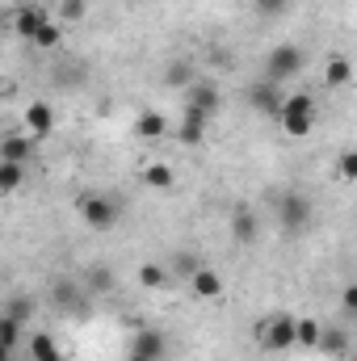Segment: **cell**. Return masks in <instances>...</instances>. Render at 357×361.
Segmentation results:
<instances>
[{
    "label": "cell",
    "instance_id": "5bb4252c",
    "mask_svg": "<svg viewBox=\"0 0 357 361\" xmlns=\"http://www.w3.org/2000/svg\"><path fill=\"white\" fill-rule=\"evenodd\" d=\"M34 156V139H21V135H8L4 143H0V160H8V164H25Z\"/></svg>",
    "mask_w": 357,
    "mask_h": 361
},
{
    "label": "cell",
    "instance_id": "7402d4cb",
    "mask_svg": "<svg viewBox=\"0 0 357 361\" xmlns=\"http://www.w3.org/2000/svg\"><path fill=\"white\" fill-rule=\"evenodd\" d=\"M139 286H147V290H169V286H173V273L164 269V265H143V269H139Z\"/></svg>",
    "mask_w": 357,
    "mask_h": 361
},
{
    "label": "cell",
    "instance_id": "1f68e13d",
    "mask_svg": "<svg viewBox=\"0 0 357 361\" xmlns=\"http://www.w3.org/2000/svg\"><path fill=\"white\" fill-rule=\"evenodd\" d=\"M253 4H257V13H282L290 0H253Z\"/></svg>",
    "mask_w": 357,
    "mask_h": 361
},
{
    "label": "cell",
    "instance_id": "d6a6232c",
    "mask_svg": "<svg viewBox=\"0 0 357 361\" xmlns=\"http://www.w3.org/2000/svg\"><path fill=\"white\" fill-rule=\"evenodd\" d=\"M193 269H202V265H198L193 257H185V252H181V257H177V273H181V277H189Z\"/></svg>",
    "mask_w": 357,
    "mask_h": 361
},
{
    "label": "cell",
    "instance_id": "83f0119b",
    "mask_svg": "<svg viewBox=\"0 0 357 361\" xmlns=\"http://www.w3.org/2000/svg\"><path fill=\"white\" fill-rule=\"evenodd\" d=\"M89 13V0H59V17L63 21H85Z\"/></svg>",
    "mask_w": 357,
    "mask_h": 361
},
{
    "label": "cell",
    "instance_id": "cb8c5ba5",
    "mask_svg": "<svg viewBox=\"0 0 357 361\" xmlns=\"http://www.w3.org/2000/svg\"><path fill=\"white\" fill-rule=\"evenodd\" d=\"M21 180H25V164H8V160H0V193L21 189Z\"/></svg>",
    "mask_w": 357,
    "mask_h": 361
},
{
    "label": "cell",
    "instance_id": "8d00e7d4",
    "mask_svg": "<svg viewBox=\"0 0 357 361\" xmlns=\"http://www.w3.org/2000/svg\"><path fill=\"white\" fill-rule=\"evenodd\" d=\"M59 361H63V357H59Z\"/></svg>",
    "mask_w": 357,
    "mask_h": 361
},
{
    "label": "cell",
    "instance_id": "ac0fdd59",
    "mask_svg": "<svg viewBox=\"0 0 357 361\" xmlns=\"http://www.w3.org/2000/svg\"><path fill=\"white\" fill-rule=\"evenodd\" d=\"M80 286H85L89 294H109V290H114V269H109V265H89Z\"/></svg>",
    "mask_w": 357,
    "mask_h": 361
},
{
    "label": "cell",
    "instance_id": "7a4b0ae2",
    "mask_svg": "<svg viewBox=\"0 0 357 361\" xmlns=\"http://www.w3.org/2000/svg\"><path fill=\"white\" fill-rule=\"evenodd\" d=\"M277 122L290 139H307L311 126H315V101L307 92H290L282 97V109H277Z\"/></svg>",
    "mask_w": 357,
    "mask_h": 361
},
{
    "label": "cell",
    "instance_id": "d4e9b609",
    "mask_svg": "<svg viewBox=\"0 0 357 361\" xmlns=\"http://www.w3.org/2000/svg\"><path fill=\"white\" fill-rule=\"evenodd\" d=\"M63 42V30L55 25V21H42V30L34 34V47H42V51H55Z\"/></svg>",
    "mask_w": 357,
    "mask_h": 361
},
{
    "label": "cell",
    "instance_id": "4fadbf2b",
    "mask_svg": "<svg viewBox=\"0 0 357 361\" xmlns=\"http://www.w3.org/2000/svg\"><path fill=\"white\" fill-rule=\"evenodd\" d=\"M189 286L198 298H223V277L214 269H193L189 273Z\"/></svg>",
    "mask_w": 357,
    "mask_h": 361
},
{
    "label": "cell",
    "instance_id": "e575fe53",
    "mask_svg": "<svg viewBox=\"0 0 357 361\" xmlns=\"http://www.w3.org/2000/svg\"><path fill=\"white\" fill-rule=\"evenodd\" d=\"M25 4H34V0H17V8H25Z\"/></svg>",
    "mask_w": 357,
    "mask_h": 361
},
{
    "label": "cell",
    "instance_id": "6da1fadb",
    "mask_svg": "<svg viewBox=\"0 0 357 361\" xmlns=\"http://www.w3.org/2000/svg\"><path fill=\"white\" fill-rule=\"evenodd\" d=\"M51 307H55V315L89 319L92 315V294L76 281V277H55V281H51Z\"/></svg>",
    "mask_w": 357,
    "mask_h": 361
},
{
    "label": "cell",
    "instance_id": "30bf717a",
    "mask_svg": "<svg viewBox=\"0 0 357 361\" xmlns=\"http://www.w3.org/2000/svg\"><path fill=\"white\" fill-rule=\"evenodd\" d=\"M248 101H253V109H257V114L277 118V109H282V89H277L273 80H257V85L248 89Z\"/></svg>",
    "mask_w": 357,
    "mask_h": 361
},
{
    "label": "cell",
    "instance_id": "484cf974",
    "mask_svg": "<svg viewBox=\"0 0 357 361\" xmlns=\"http://www.w3.org/2000/svg\"><path fill=\"white\" fill-rule=\"evenodd\" d=\"M0 345H4V349H17V345H21V319L0 315Z\"/></svg>",
    "mask_w": 357,
    "mask_h": 361
},
{
    "label": "cell",
    "instance_id": "277c9868",
    "mask_svg": "<svg viewBox=\"0 0 357 361\" xmlns=\"http://www.w3.org/2000/svg\"><path fill=\"white\" fill-rule=\"evenodd\" d=\"M303 63H307V55H303V47H294V42H282V47H273L265 59V80L273 85H282V80H294L298 72H303Z\"/></svg>",
    "mask_w": 357,
    "mask_h": 361
},
{
    "label": "cell",
    "instance_id": "8992f818",
    "mask_svg": "<svg viewBox=\"0 0 357 361\" xmlns=\"http://www.w3.org/2000/svg\"><path fill=\"white\" fill-rule=\"evenodd\" d=\"M277 223H282L286 231H303V227L311 223V197L298 193V189L282 193V202H277Z\"/></svg>",
    "mask_w": 357,
    "mask_h": 361
},
{
    "label": "cell",
    "instance_id": "52a82bcc",
    "mask_svg": "<svg viewBox=\"0 0 357 361\" xmlns=\"http://www.w3.org/2000/svg\"><path fill=\"white\" fill-rule=\"evenodd\" d=\"M185 109H198V114L210 122V118L223 109V92L214 89L210 80H189V85H185Z\"/></svg>",
    "mask_w": 357,
    "mask_h": 361
},
{
    "label": "cell",
    "instance_id": "7c38bea8",
    "mask_svg": "<svg viewBox=\"0 0 357 361\" xmlns=\"http://www.w3.org/2000/svg\"><path fill=\"white\" fill-rule=\"evenodd\" d=\"M25 126L42 139V135H51L55 130V109L47 105V101H34V105H25Z\"/></svg>",
    "mask_w": 357,
    "mask_h": 361
},
{
    "label": "cell",
    "instance_id": "d6986e66",
    "mask_svg": "<svg viewBox=\"0 0 357 361\" xmlns=\"http://www.w3.org/2000/svg\"><path fill=\"white\" fill-rule=\"evenodd\" d=\"M353 80V63L349 59H328V68H324V85L328 89H345Z\"/></svg>",
    "mask_w": 357,
    "mask_h": 361
},
{
    "label": "cell",
    "instance_id": "ffe728a7",
    "mask_svg": "<svg viewBox=\"0 0 357 361\" xmlns=\"http://www.w3.org/2000/svg\"><path fill=\"white\" fill-rule=\"evenodd\" d=\"M202 135H206V118H202L198 109H185V118H181V139H185L189 147H198Z\"/></svg>",
    "mask_w": 357,
    "mask_h": 361
},
{
    "label": "cell",
    "instance_id": "f546056e",
    "mask_svg": "<svg viewBox=\"0 0 357 361\" xmlns=\"http://www.w3.org/2000/svg\"><path fill=\"white\" fill-rule=\"evenodd\" d=\"M341 307H345V319H353V315H357V286H345V298H341Z\"/></svg>",
    "mask_w": 357,
    "mask_h": 361
},
{
    "label": "cell",
    "instance_id": "e0dca14e",
    "mask_svg": "<svg viewBox=\"0 0 357 361\" xmlns=\"http://www.w3.org/2000/svg\"><path fill=\"white\" fill-rule=\"evenodd\" d=\"M315 341H320V319L294 315V349H315Z\"/></svg>",
    "mask_w": 357,
    "mask_h": 361
},
{
    "label": "cell",
    "instance_id": "8fae6325",
    "mask_svg": "<svg viewBox=\"0 0 357 361\" xmlns=\"http://www.w3.org/2000/svg\"><path fill=\"white\" fill-rule=\"evenodd\" d=\"M42 21H47V13H42L38 4H25V8H17V17H13V30H17V38L34 42V34L42 30Z\"/></svg>",
    "mask_w": 357,
    "mask_h": 361
},
{
    "label": "cell",
    "instance_id": "4316f807",
    "mask_svg": "<svg viewBox=\"0 0 357 361\" xmlns=\"http://www.w3.org/2000/svg\"><path fill=\"white\" fill-rule=\"evenodd\" d=\"M147 185L152 189H173V169L169 164H152L147 169Z\"/></svg>",
    "mask_w": 357,
    "mask_h": 361
},
{
    "label": "cell",
    "instance_id": "603a6c76",
    "mask_svg": "<svg viewBox=\"0 0 357 361\" xmlns=\"http://www.w3.org/2000/svg\"><path fill=\"white\" fill-rule=\"evenodd\" d=\"M189 80H198L189 59H177V63H169V72H164V85H169V89H185Z\"/></svg>",
    "mask_w": 357,
    "mask_h": 361
},
{
    "label": "cell",
    "instance_id": "9a60e30c",
    "mask_svg": "<svg viewBox=\"0 0 357 361\" xmlns=\"http://www.w3.org/2000/svg\"><path fill=\"white\" fill-rule=\"evenodd\" d=\"M231 231H236V240H240V244H257L261 223H257V214H253V210H236V214H231Z\"/></svg>",
    "mask_w": 357,
    "mask_h": 361
},
{
    "label": "cell",
    "instance_id": "9c48e42d",
    "mask_svg": "<svg viewBox=\"0 0 357 361\" xmlns=\"http://www.w3.org/2000/svg\"><path fill=\"white\" fill-rule=\"evenodd\" d=\"M164 345H169V341H164L160 328H139V336L131 341V353L143 357V361H160L164 357Z\"/></svg>",
    "mask_w": 357,
    "mask_h": 361
},
{
    "label": "cell",
    "instance_id": "ba28073f",
    "mask_svg": "<svg viewBox=\"0 0 357 361\" xmlns=\"http://www.w3.org/2000/svg\"><path fill=\"white\" fill-rule=\"evenodd\" d=\"M315 349H320V353H328V357H349L353 341H349V332H345L341 324H324V328H320V341H315Z\"/></svg>",
    "mask_w": 357,
    "mask_h": 361
},
{
    "label": "cell",
    "instance_id": "44dd1931",
    "mask_svg": "<svg viewBox=\"0 0 357 361\" xmlns=\"http://www.w3.org/2000/svg\"><path fill=\"white\" fill-rule=\"evenodd\" d=\"M59 345L47 336V332H38V336H30V361H59Z\"/></svg>",
    "mask_w": 357,
    "mask_h": 361
},
{
    "label": "cell",
    "instance_id": "5b68a950",
    "mask_svg": "<svg viewBox=\"0 0 357 361\" xmlns=\"http://www.w3.org/2000/svg\"><path fill=\"white\" fill-rule=\"evenodd\" d=\"M76 214L89 223L92 231H109V227L118 223V206H114V197H105V193H80V197H76Z\"/></svg>",
    "mask_w": 357,
    "mask_h": 361
},
{
    "label": "cell",
    "instance_id": "836d02e7",
    "mask_svg": "<svg viewBox=\"0 0 357 361\" xmlns=\"http://www.w3.org/2000/svg\"><path fill=\"white\" fill-rule=\"evenodd\" d=\"M0 361H13V349H4V345H0Z\"/></svg>",
    "mask_w": 357,
    "mask_h": 361
},
{
    "label": "cell",
    "instance_id": "3957f363",
    "mask_svg": "<svg viewBox=\"0 0 357 361\" xmlns=\"http://www.w3.org/2000/svg\"><path fill=\"white\" fill-rule=\"evenodd\" d=\"M253 332H257V341L265 345L269 353H290L294 349V315L290 311H273L265 324H257Z\"/></svg>",
    "mask_w": 357,
    "mask_h": 361
},
{
    "label": "cell",
    "instance_id": "f1b7e54d",
    "mask_svg": "<svg viewBox=\"0 0 357 361\" xmlns=\"http://www.w3.org/2000/svg\"><path fill=\"white\" fill-rule=\"evenodd\" d=\"M30 311H34V302H30V298H13V302L4 307V315H13V319H21V324L30 319Z\"/></svg>",
    "mask_w": 357,
    "mask_h": 361
},
{
    "label": "cell",
    "instance_id": "4dcf8cb0",
    "mask_svg": "<svg viewBox=\"0 0 357 361\" xmlns=\"http://www.w3.org/2000/svg\"><path fill=\"white\" fill-rule=\"evenodd\" d=\"M353 177H357V156L345 152V156H341V180H353Z\"/></svg>",
    "mask_w": 357,
    "mask_h": 361
},
{
    "label": "cell",
    "instance_id": "2e32d148",
    "mask_svg": "<svg viewBox=\"0 0 357 361\" xmlns=\"http://www.w3.org/2000/svg\"><path fill=\"white\" fill-rule=\"evenodd\" d=\"M169 130V122H164V114H156V109H143L139 118H135V135L139 139H160Z\"/></svg>",
    "mask_w": 357,
    "mask_h": 361
},
{
    "label": "cell",
    "instance_id": "d590c367",
    "mask_svg": "<svg viewBox=\"0 0 357 361\" xmlns=\"http://www.w3.org/2000/svg\"><path fill=\"white\" fill-rule=\"evenodd\" d=\"M126 361H143V357H135V353H126Z\"/></svg>",
    "mask_w": 357,
    "mask_h": 361
}]
</instances>
